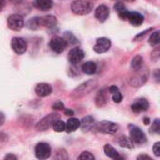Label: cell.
Masks as SVG:
<instances>
[{
  "label": "cell",
  "mask_w": 160,
  "mask_h": 160,
  "mask_svg": "<svg viewBox=\"0 0 160 160\" xmlns=\"http://www.w3.org/2000/svg\"><path fill=\"white\" fill-rule=\"evenodd\" d=\"M111 46H112V42L109 38H99L97 39L93 49L97 53H104L110 50Z\"/></svg>",
  "instance_id": "obj_9"
},
{
  "label": "cell",
  "mask_w": 160,
  "mask_h": 160,
  "mask_svg": "<svg viewBox=\"0 0 160 160\" xmlns=\"http://www.w3.org/2000/svg\"><path fill=\"white\" fill-rule=\"evenodd\" d=\"M60 119V115L58 113H51L49 115H46L44 118H42L36 126V129L38 131H44L49 129L52 127L53 123Z\"/></svg>",
  "instance_id": "obj_3"
},
{
  "label": "cell",
  "mask_w": 160,
  "mask_h": 160,
  "mask_svg": "<svg viewBox=\"0 0 160 160\" xmlns=\"http://www.w3.org/2000/svg\"><path fill=\"white\" fill-rule=\"evenodd\" d=\"M98 85V81L97 80H89L83 83H82L79 87H77L71 97L73 98H82L86 95H88L92 90H94Z\"/></svg>",
  "instance_id": "obj_1"
},
{
  "label": "cell",
  "mask_w": 160,
  "mask_h": 160,
  "mask_svg": "<svg viewBox=\"0 0 160 160\" xmlns=\"http://www.w3.org/2000/svg\"><path fill=\"white\" fill-rule=\"evenodd\" d=\"M8 26L11 30L19 31L24 26V20L20 14H12L8 19Z\"/></svg>",
  "instance_id": "obj_6"
},
{
  "label": "cell",
  "mask_w": 160,
  "mask_h": 160,
  "mask_svg": "<svg viewBox=\"0 0 160 160\" xmlns=\"http://www.w3.org/2000/svg\"><path fill=\"white\" fill-rule=\"evenodd\" d=\"M145 158H147V159H151V158H150V157H148V156H144V155H142V156L138 157V159H145Z\"/></svg>",
  "instance_id": "obj_40"
},
{
  "label": "cell",
  "mask_w": 160,
  "mask_h": 160,
  "mask_svg": "<svg viewBox=\"0 0 160 160\" xmlns=\"http://www.w3.org/2000/svg\"><path fill=\"white\" fill-rule=\"evenodd\" d=\"M84 58V52L81 48H73L68 52V60L72 65L79 64Z\"/></svg>",
  "instance_id": "obj_11"
},
{
  "label": "cell",
  "mask_w": 160,
  "mask_h": 160,
  "mask_svg": "<svg viewBox=\"0 0 160 160\" xmlns=\"http://www.w3.org/2000/svg\"><path fill=\"white\" fill-rule=\"evenodd\" d=\"M110 16V8L105 5H100L95 11V17L100 22H104Z\"/></svg>",
  "instance_id": "obj_13"
},
{
  "label": "cell",
  "mask_w": 160,
  "mask_h": 160,
  "mask_svg": "<svg viewBox=\"0 0 160 160\" xmlns=\"http://www.w3.org/2000/svg\"><path fill=\"white\" fill-rule=\"evenodd\" d=\"M127 20L134 26H140L144 21V17L139 12H129L128 13Z\"/></svg>",
  "instance_id": "obj_15"
},
{
  "label": "cell",
  "mask_w": 160,
  "mask_h": 160,
  "mask_svg": "<svg viewBox=\"0 0 160 160\" xmlns=\"http://www.w3.org/2000/svg\"><path fill=\"white\" fill-rule=\"evenodd\" d=\"M5 5H6V1L5 0H0V11L4 8Z\"/></svg>",
  "instance_id": "obj_39"
},
{
  "label": "cell",
  "mask_w": 160,
  "mask_h": 160,
  "mask_svg": "<svg viewBox=\"0 0 160 160\" xmlns=\"http://www.w3.org/2000/svg\"><path fill=\"white\" fill-rule=\"evenodd\" d=\"M51 146L46 142H39L35 147V155L38 159H47L51 157Z\"/></svg>",
  "instance_id": "obj_5"
},
{
  "label": "cell",
  "mask_w": 160,
  "mask_h": 160,
  "mask_svg": "<svg viewBox=\"0 0 160 160\" xmlns=\"http://www.w3.org/2000/svg\"><path fill=\"white\" fill-rule=\"evenodd\" d=\"M5 159H17V157L16 156H13V155H7L5 157Z\"/></svg>",
  "instance_id": "obj_37"
},
{
  "label": "cell",
  "mask_w": 160,
  "mask_h": 160,
  "mask_svg": "<svg viewBox=\"0 0 160 160\" xmlns=\"http://www.w3.org/2000/svg\"><path fill=\"white\" fill-rule=\"evenodd\" d=\"M80 125H81V121L79 119L71 117L66 123V130L68 132H73L80 128Z\"/></svg>",
  "instance_id": "obj_20"
},
{
  "label": "cell",
  "mask_w": 160,
  "mask_h": 160,
  "mask_svg": "<svg viewBox=\"0 0 160 160\" xmlns=\"http://www.w3.org/2000/svg\"><path fill=\"white\" fill-rule=\"evenodd\" d=\"M78 158L81 160H92L95 159V157H94L90 152L84 151V152H82V153L80 155V157H79Z\"/></svg>",
  "instance_id": "obj_29"
},
{
  "label": "cell",
  "mask_w": 160,
  "mask_h": 160,
  "mask_svg": "<svg viewBox=\"0 0 160 160\" xmlns=\"http://www.w3.org/2000/svg\"><path fill=\"white\" fill-rule=\"evenodd\" d=\"M94 5L86 0H75L71 4V10L76 15H86L92 11Z\"/></svg>",
  "instance_id": "obj_2"
},
{
  "label": "cell",
  "mask_w": 160,
  "mask_h": 160,
  "mask_svg": "<svg viewBox=\"0 0 160 160\" xmlns=\"http://www.w3.org/2000/svg\"><path fill=\"white\" fill-rule=\"evenodd\" d=\"M126 1H130V2H132V1H134V0H126Z\"/></svg>",
  "instance_id": "obj_42"
},
{
  "label": "cell",
  "mask_w": 160,
  "mask_h": 160,
  "mask_svg": "<svg viewBox=\"0 0 160 160\" xmlns=\"http://www.w3.org/2000/svg\"><path fill=\"white\" fill-rule=\"evenodd\" d=\"M107 100H108V96L106 90H101L96 98V104L98 107H102L103 105L106 104Z\"/></svg>",
  "instance_id": "obj_22"
},
{
  "label": "cell",
  "mask_w": 160,
  "mask_h": 160,
  "mask_svg": "<svg viewBox=\"0 0 160 160\" xmlns=\"http://www.w3.org/2000/svg\"><path fill=\"white\" fill-rule=\"evenodd\" d=\"M35 92H36V94H37L38 97L44 98V97H48V96H50V95L52 94V86H51L49 83L40 82V83H38V84L36 85Z\"/></svg>",
  "instance_id": "obj_14"
},
{
  "label": "cell",
  "mask_w": 160,
  "mask_h": 160,
  "mask_svg": "<svg viewBox=\"0 0 160 160\" xmlns=\"http://www.w3.org/2000/svg\"><path fill=\"white\" fill-rule=\"evenodd\" d=\"M39 22H40V26H44L47 28H52L56 25L57 20L54 16L48 15V16H44V17H39Z\"/></svg>",
  "instance_id": "obj_16"
},
{
  "label": "cell",
  "mask_w": 160,
  "mask_h": 160,
  "mask_svg": "<svg viewBox=\"0 0 160 160\" xmlns=\"http://www.w3.org/2000/svg\"><path fill=\"white\" fill-rule=\"evenodd\" d=\"M67 46H68L67 41L63 38L58 37V36L53 37L50 41V48L52 49V52H54L56 53L63 52L66 50Z\"/></svg>",
  "instance_id": "obj_7"
},
{
  "label": "cell",
  "mask_w": 160,
  "mask_h": 160,
  "mask_svg": "<svg viewBox=\"0 0 160 160\" xmlns=\"http://www.w3.org/2000/svg\"><path fill=\"white\" fill-rule=\"evenodd\" d=\"M151 30H152V28H150V29H147L146 31H143V32H142V34H140L139 36H137L135 39H137V38H142L143 36H145V35H146V34H147L148 32H150Z\"/></svg>",
  "instance_id": "obj_34"
},
{
  "label": "cell",
  "mask_w": 160,
  "mask_h": 160,
  "mask_svg": "<svg viewBox=\"0 0 160 160\" xmlns=\"http://www.w3.org/2000/svg\"><path fill=\"white\" fill-rule=\"evenodd\" d=\"M52 108H53V110H64L65 109V105H64L63 102L57 101V102H55L52 105Z\"/></svg>",
  "instance_id": "obj_32"
},
{
  "label": "cell",
  "mask_w": 160,
  "mask_h": 160,
  "mask_svg": "<svg viewBox=\"0 0 160 160\" xmlns=\"http://www.w3.org/2000/svg\"><path fill=\"white\" fill-rule=\"evenodd\" d=\"M130 139L133 142L138 144H142L146 142V136L143 133V131L141 128L133 126H131L130 128Z\"/></svg>",
  "instance_id": "obj_10"
},
{
  "label": "cell",
  "mask_w": 160,
  "mask_h": 160,
  "mask_svg": "<svg viewBox=\"0 0 160 160\" xmlns=\"http://www.w3.org/2000/svg\"><path fill=\"white\" fill-rule=\"evenodd\" d=\"M160 43V38H159V31H156L154 32L150 38H149V44L152 47H156L158 46Z\"/></svg>",
  "instance_id": "obj_27"
},
{
  "label": "cell",
  "mask_w": 160,
  "mask_h": 160,
  "mask_svg": "<svg viewBox=\"0 0 160 160\" xmlns=\"http://www.w3.org/2000/svg\"><path fill=\"white\" fill-rule=\"evenodd\" d=\"M104 153L110 158H112V159H122V157L119 155V153L111 144H106L104 146Z\"/></svg>",
  "instance_id": "obj_21"
},
{
  "label": "cell",
  "mask_w": 160,
  "mask_h": 160,
  "mask_svg": "<svg viewBox=\"0 0 160 160\" xmlns=\"http://www.w3.org/2000/svg\"><path fill=\"white\" fill-rule=\"evenodd\" d=\"M153 152L156 157H160V142H156L153 146Z\"/></svg>",
  "instance_id": "obj_31"
},
{
  "label": "cell",
  "mask_w": 160,
  "mask_h": 160,
  "mask_svg": "<svg viewBox=\"0 0 160 160\" xmlns=\"http://www.w3.org/2000/svg\"><path fill=\"white\" fill-rule=\"evenodd\" d=\"M34 6L39 10L46 11L52 8V0H35Z\"/></svg>",
  "instance_id": "obj_18"
},
{
  "label": "cell",
  "mask_w": 160,
  "mask_h": 160,
  "mask_svg": "<svg viewBox=\"0 0 160 160\" xmlns=\"http://www.w3.org/2000/svg\"><path fill=\"white\" fill-rule=\"evenodd\" d=\"M52 128L55 132H63L66 130V123L60 119L56 120L53 125H52Z\"/></svg>",
  "instance_id": "obj_26"
},
{
  "label": "cell",
  "mask_w": 160,
  "mask_h": 160,
  "mask_svg": "<svg viewBox=\"0 0 160 160\" xmlns=\"http://www.w3.org/2000/svg\"><path fill=\"white\" fill-rule=\"evenodd\" d=\"M5 123V114L0 112V127L3 126Z\"/></svg>",
  "instance_id": "obj_36"
},
{
  "label": "cell",
  "mask_w": 160,
  "mask_h": 160,
  "mask_svg": "<svg viewBox=\"0 0 160 160\" xmlns=\"http://www.w3.org/2000/svg\"><path fill=\"white\" fill-rule=\"evenodd\" d=\"M97 64L93 61H87L85 62L82 66V70L83 73L87 74V75H93L96 73L97 71Z\"/></svg>",
  "instance_id": "obj_19"
},
{
  "label": "cell",
  "mask_w": 160,
  "mask_h": 160,
  "mask_svg": "<svg viewBox=\"0 0 160 160\" xmlns=\"http://www.w3.org/2000/svg\"><path fill=\"white\" fill-rule=\"evenodd\" d=\"M96 128L103 134L112 135L118 131L119 126L113 122H111V121H101L96 125Z\"/></svg>",
  "instance_id": "obj_4"
},
{
  "label": "cell",
  "mask_w": 160,
  "mask_h": 160,
  "mask_svg": "<svg viewBox=\"0 0 160 160\" xmlns=\"http://www.w3.org/2000/svg\"><path fill=\"white\" fill-rule=\"evenodd\" d=\"M144 124H145V125H148V124H149V119H148V118L144 119Z\"/></svg>",
  "instance_id": "obj_41"
},
{
  "label": "cell",
  "mask_w": 160,
  "mask_h": 160,
  "mask_svg": "<svg viewBox=\"0 0 160 160\" xmlns=\"http://www.w3.org/2000/svg\"><path fill=\"white\" fill-rule=\"evenodd\" d=\"M80 127L82 128V129L83 131H89V130H91L93 128L96 127V121H95L94 117L88 115V116L82 118V120L81 121Z\"/></svg>",
  "instance_id": "obj_17"
},
{
  "label": "cell",
  "mask_w": 160,
  "mask_h": 160,
  "mask_svg": "<svg viewBox=\"0 0 160 160\" xmlns=\"http://www.w3.org/2000/svg\"><path fill=\"white\" fill-rule=\"evenodd\" d=\"M118 142L124 148H128V149H132L133 148V142H132V140L130 138L127 137V136H121L119 138Z\"/></svg>",
  "instance_id": "obj_23"
},
{
  "label": "cell",
  "mask_w": 160,
  "mask_h": 160,
  "mask_svg": "<svg viewBox=\"0 0 160 160\" xmlns=\"http://www.w3.org/2000/svg\"><path fill=\"white\" fill-rule=\"evenodd\" d=\"M151 133L154 134H159L160 133V120L156 119L153 123V126L151 128Z\"/></svg>",
  "instance_id": "obj_28"
},
{
  "label": "cell",
  "mask_w": 160,
  "mask_h": 160,
  "mask_svg": "<svg viewBox=\"0 0 160 160\" xmlns=\"http://www.w3.org/2000/svg\"><path fill=\"white\" fill-rule=\"evenodd\" d=\"M116 91H118V87L115 86V85H112V86L109 88V92H110L111 94H113V93H115Z\"/></svg>",
  "instance_id": "obj_35"
},
{
  "label": "cell",
  "mask_w": 160,
  "mask_h": 160,
  "mask_svg": "<svg viewBox=\"0 0 160 160\" xmlns=\"http://www.w3.org/2000/svg\"><path fill=\"white\" fill-rule=\"evenodd\" d=\"M26 27L32 30H36L40 27V22H39V17H34L31 18L27 21L26 22Z\"/></svg>",
  "instance_id": "obj_25"
},
{
  "label": "cell",
  "mask_w": 160,
  "mask_h": 160,
  "mask_svg": "<svg viewBox=\"0 0 160 160\" xmlns=\"http://www.w3.org/2000/svg\"><path fill=\"white\" fill-rule=\"evenodd\" d=\"M114 9H115L117 12H120V11H122V10H124V9H126V7L124 6V4H123V3L118 2V3H116V4L114 5Z\"/></svg>",
  "instance_id": "obj_33"
},
{
  "label": "cell",
  "mask_w": 160,
  "mask_h": 160,
  "mask_svg": "<svg viewBox=\"0 0 160 160\" xmlns=\"http://www.w3.org/2000/svg\"><path fill=\"white\" fill-rule=\"evenodd\" d=\"M131 66L135 70H141L143 66V58L141 55H136L131 62Z\"/></svg>",
  "instance_id": "obj_24"
},
{
  "label": "cell",
  "mask_w": 160,
  "mask_h": 160,
  "mask_svg": "<svg viewBox=\"0 0 160 160\" xmlns=\"http://www.w3.org/2000/svg\"><path fill=\"white\" fill-rule=\"evenodd\" d=\"M11 48L17 54H23L27 50V43L22 38L15 37L11 40Z\"/></svg>",
  "instance_id": "obj_8"
},
{
  "label": "cell",
  "mask_w": 160,
  "mask_h": 160,
  "mask_svg": "<svg viewBox=\"0 0 160 160\" xmlns=\"http://www.w3.org/2000/svg\"><path fill=\"white\" fill-rule=\"evenodd\" d=\"M149 109V102L145 98H138L131 105V110L135 113H140L142 112H146Z\"/></svg>",
  "instance_id": "obj_12"
},
{
  "label": "cell",
  "mask_w": 160,
  "mask_h": 160,
  "mask_svg": "<svg viewBox=\"0 0 160 160\" xmlns=\"http://www.w3.org/2000/svg\"><path fill=\"white\" fill-rule=\"evenodd\" d=\"M112 100L115 103H120L123 100V96H122V94H121V92L119 90L112 94Z\"/></svg>",
  "instance_id": "obj_30"
},
{
  "label": "cell",
  "mask_w": 160,
  "mask_h": 160,
  "mask_svg": "<svg viewBox=\"0 0 160 160\" xmlns=\"http://www.w3.org/2000/svg\"><path fill=\"white\" fill-rule=\"evenodd\" d=\"M65 114L68 115V116H72V115L74 114V112H73V111H71V110H66V111H65Z\"/></svg>",
  "instance_id": "obj_38"
}]
</instances>
